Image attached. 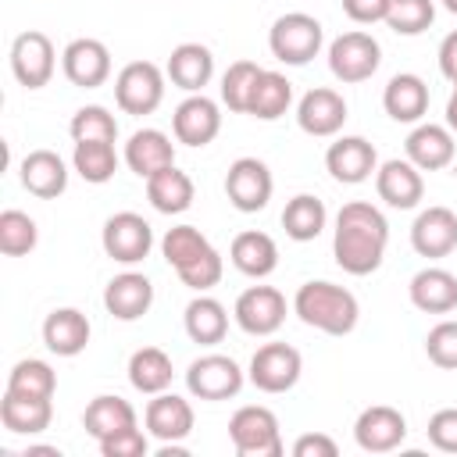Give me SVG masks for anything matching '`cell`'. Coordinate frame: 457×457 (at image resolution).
<instances>
[{"label":"cell","instance_id":"6","mask_svg":"<svg viewBox=\"0 0 457 457\" xmlns=\"http://www.w3.org/2000/svg\"><path fill=\"white\" fill-rule=\"evenodd\" d=\"M378 64H382V46L371 32L353 29L328 43V71L346 86L371 79L378 71Z\"/></svg>","mask_w":457,"mask_h":457},{"label":"cell","instance_id":"20","mask_svg":"<svg viewBox=\"0 0 457 457\" xmlns=\"http://www.w3.org/2000/svg\"><path fill=\"white\" fill-rule=\"evenodd\" d=\"M143 421H146V432L157 443H182L193 432V403L186 396L164 389L146 403Z\"/></svg>","mask_w":457,"mask_h":457},{"label":"cell","instance_id":"21","mask_svg":"<svg viewBox=\"0 0 457 457\" xmlns=\"http://www.w3.org/2000/svg\"><path fill=\"white\" fill-rule=\"evenodd\" d=\"M375 189H378V200H386L389 207L396 211H411L421 204L425 196V179H421V168H414L411 161H386L378 164L375 171Z\"/></svg>","mask_w":457,"mask_h":457},{"label":"cell","instance_id":"31","mask_svg":"<svg viewBox=\"0 0 457 457\" xmlns=\"http://www.w3.org/2000/svg\"><path fill=\"white\" fill-rule=\"evenodd\" d=\"M228 261L250 275V278H268L275 268H278V246L268 232H257V228H246L232 239L228 246Z\"/></svg>","mask_w":457,"mask_h":457},{"label":"cell","instance_id":"48","mask_svg":"<svg viewBox=\"0 0 457 457\" xmlns=\"http://www.w3.org/2000/svg\"><path fill=\"white\" fill-rule=\"evenodd\" d=\"M343 11L357 25H375V21H386L389 0H343Z\"/></svg>","mask_w":457,"mask_h":457},{"label":"cell","instance_id":"30","mask_svg":"<svg viewBox=\"0 0 457 457\" xmlns=\"http://www.w3.org/2000/svg\"><path fill=\"white\" fill-rule=\"evenodd\" d=\"M0 421L14 436H39L54 421V403H50V396H18V393L4 389Z\"/></svg>","mask_w":457,"mask_h":457},{"label":"cell","instance_id":"28","mask_svg":"<svg viewBox=\"0 0 457 457\" xmlns=\"http://www.w3.org/2000/svg\"><path fill=\"white\" fill-rule=\"evenodd\" d=\"M407 296L425 314H450L457 311V275L446 268H421L411 278Z\"/></svg>","mask_w":457,"mask_h":457},{"label":"cell","instance_id":"12","mask_svg":"<svg viewBox=\"0 0 457 457\" xmlns=\"http://www.w3.org/2000/svg\"><path fill=\"white\" fill-rule=\"evenodd\" d=\"M232 318L246 336H271L286 321V296L275 286H250L236 296Z\"/></svg>","mask_w":457,"mask_h":457},{"label":"cell","instance_id":"34","mask_svg":"<svg viewBox=\"0 0 457 457\" xmlns=\"http://www.w3.org/2000/svg\"><path fill=\"white\" fill-rule=\"evenodd\" d=\"M171 357L161 350V346H139L132 357H129V382L136 393H146V396H157L171 386Z\"/></svg>","mask_w":457,"mask_h":457},{"label":"cell","instance_id":"18","mask_svg":"<svg viewBox=\"0 0 457 457\" xmlns=\"http://www.w3.org/2000/svg\"><path fill=\"white\" fill-rule=\"evenodd\" d=\"M343 121H346V100L328 86L307 89L300 96V104H296V125L307 136H318V139L336 136L343 129Z\"/></svg>","mask_w":457,"mask_h":457},{"label":"cell","instance_id":"24","mask_svg":"<svg viewBox=\"0 0 457 457\" xmlns=\"http://www.w3.org/2000/svg\"><path fill=\"white\" fill-rule=\"evenodd\" d=\"M21 186L39 200H57L68 189V168L54 150H29L18 164Z\"/></svg>","mask_w":457,"mask_h":457},{"label":"cell","instance_id":"2","mask_svg":"<svg viewBox=\"0 0 457 457\" xmlns=\"http://www.w3.org/2000/svg\"><path fill=\"white\" fill-rule=\"evenodd\" d=\"M161 253L175 268V275L196 293H207V289H214L221 282V271H225L221 253L211 246V239L196 225L168 228L164 239H161Z\"/></svg>","mask_w":457,"mask_h":457},{"label":"cell","instance_id":"46","mask_svg":"<svg viewBox=\"0 0 457 457\" xmlns=\"http://www.w3.org/2000/svg\"><path fill=\"white\" fill-rule=\"evenodd\" d=\"M146 450H150L146 432H143V428H136V425L100 443V453H104V457H143Z\"/></svg>","mask_w":457,"mask_h":457},{"label":"cell","instance_id":"15","mask_svg":"<svg viewBox=\"0 0 457 457\" xmlns=\"http://www.w3.org/2000/svg\"><path fill=\"white\" fill-rule=\"evenodd\" d=\"M325 168L336 182L357 186V182H368L378 171V154L364 136H339L325 150Z\"/></svg>","mask_w":457,"mask_h":457},{"label":"cell","instance_id":"13","mask_svg":"<svg viewBox=\"0 0 457 457\" xmlns=\"http://www.w3.org/2000/svg\"><path fill=\"white\" fill-rule=\"evenodd\" d=\"M54 57H57L54 43L39 29H29V32L14 36V43H11V71L25 89H43L50 82L54 64H57Z\"/></svg>","mask_w":457,"mask_h":457},{"label":"cell","instance_id":"4","mask_svg":"<svg viewBox=\"0 0 457 457\" xmlns=\"http://www.w3.org/2000/svg\"><path fill=\"white\" fill-rule=\"evenodd\" d=\"M325 43V29L318 18L303 14V11H289L282 18H275L271 32H268V46H271V57L282 61V64H307L318 57Z\"/></svg>","mask_w":457,"mask_h":457},{"label":"cell","instance_id":"22","mask_svg":"<svg viewBox=\"0 0 457 457\" xmlns=\"http://www.w3.org/2000/svg\"><path fill=\"white\" fill-rule=\"evenodd\" d=\"M403 150H407V161H411L414 168H421V171H439V168H446V164L453 161L457 143H453V132H450L446 125L421 121V125L411 129Z\"/></svg>","mask_w":457,"mask_h":457},{"label":"cell","instance_id":"3","mask_svg":"<svg viewBox=\"0 0 457 457\" xmlns=\"http://www.w3.org/2000/svg\"><path fill=\"white\" fill-rule=\"evenodd\" d=\"M293 314L325 332V336H350L357 328V318H361V307H357V296L336 282H303L293 296Z\"/></svg>","mask_w":457,"mask_h":457},{"label":"cell","instance_id":"8","mask_svg":"<svg viewBox=\"0 0 457 457\" xmlns=\"http://www.w3.org/2000/svg\"><path fill=\"white\" fill-rule=\"evenodd\" d=\"M303 375V357L296 346L289 343H264L253 350L246 378L261 389V393H289Z\"/></svg>","mask_w":457,"mask_h":457},{"label":"cell","instance_id":"26","mask_svg":"<svg viewBox=\"0 0 457 457\" xmlns=\"http://www.w3.org/2000/svg\"><path fill=\"white\" fill-rule=\"evenodd\" d=\"M125 164L139 179H150L175 164V146L161 129H136L125 143Z\"/></svg>","mask_w":457,"mask_h":457},{"label":"cell","instance_id":"9","mask_svg":"<svg viewBox=\"0 0 457 457\" xmlns=\"http://www.w3.org/2000/svg\"><path fill=\"white\" fill-rule=\"evenodd\" d=\"M243 382H246L243 368L225 353H204L186 368V389L196 400H211V403L232 400L243 389Z\"/></svg>","mask_w":457,"mask_h":457},{"label":"cell","instance_id":"51","mask_svg":"<svg viewBox=\"0 0 457 457\" xmlns=\"http://www.w3.org/2000/svg\"><path fill=\"white\" fill-rule=\"evenodd\" d=\"M443 7H446L450 14H457V0H443Z\"/></svg>","mask_w":457,"mask_h":457},{"label":"cell","instance_id":"33","mask_svg":"<svg viewBox=\"0 0 457 457\" xmlns=\"http://www.w3.org/2000/svg\"><path fill=\"white\" fill-rule=\"evenodd\" d=\"M182 325H186V336L200 346H214L225 339L228 332V311L214 300V296H196L186 303V314H182Z\"/></svg>","mask_w":457,"mask_h":457},{"label":"cell","instance_id":"27","mask_svg":"<svg viewBox=\"0 0 457 457\" xmlns=\"http://www.w3.org/2000/svg\"><path fill=\"white\" fill-rule=\"evenodd\" d=\"M89 318L79 311V307H57V311H50L46 314V321H43V343H46V350L50 353H57V357H75V353H82L86 350V343H89Z\"/></svg>","mask_w":457,"mask_h":457},{"label":"cell","instance_id":"11","mask_svg":"<svg viewBox=\"0 0 457 457\" xmlns=\"http://www.w3.org/2000/svg\"><path fill=\"white\" fill-rule=\"evenodd\" d=\"M100 243H104V253L118 264H139L150 246H154V228L143 214L136 211H118L104 221V232H100Z\"/></svg>","mask_w":457,"mask_h":457},{"label":"cell","instance_id":"50","mask_svg":"<svg viewBox=\"0 0 457 457\" xmlns=\"http://www.w3.org/2000/svg\"><path fill=\"white\" fill-rule=\"evenodd\" d=\"M446 129L457 132V79H453V93H450V100H446Z\"/></svg>","mask_w":457,"mask_h":457},{"label":"cell","instance_id":"16","mask_svg":"<svg viewBox=\"0 0 457 457\" xmlns=\"http://www.w3.org/2000/svg\"><path fill=\"white\" fill-rule=\"evenodd\" d=\"M61 68H64V79L79 89H96L107 82L111 75V50L100 43V39H71L61 54Z\"/></svg>","mask_w":457,"mask_h":457},{"label":"cell","instance_id":"44","mask_svg":"<svg viewBox=\"0 0 457 457\" xmlns=\"http://www.w3.org/2000/svg\"><path fill=\"white\" fill-rule=\"evenodd\" d=\"M425 353H428V361L436 368L457 371V321L446 318V321L432 325L428 336H425Z\"/></svg>","mask_w":457,"mask_h":457},{"label":"cell","instance_id":"14","mask_svg":"<svg viewBox=\"0 0 457 457\" xmlns=\"http://www.w3.org/2000/svg\"><path fill=\"white\" fill-rule=\"evenodd\" d=\"M353 439L364 453H389L407 439V418L389 403L364 407L353 421Z\"/></svg>","mask_w":457,"mask_h":457},{"label":"cell","instance_id":"47","mask_svg":"<svg viewBox=\"0 0 457 457\" xmlns=\"http://www.w3.org/2000/svg\"><path fill=\"white\" fill-rule=\"evenodd\" d=\"M336 453H339V446L325 432H303L293 443V457H336Z\"/></svg>","mask_w":457,"mask_h":457},{"label":"cell","instance_id":"5","mask_svg":"<svg viewBox=\"0 0 457 457\" xmlns=\"http://www.w3.org/2000/svg\"><path fill=\"white\" fill-rule=\"evenodd\" d=\"M228 439L239 457H282V432L275 411L246 403L228 418Z\"/></svg>","mask_w":457,"mask_h":457},{"label":"cell","instance_id":"36","mask_svg":"<svg viewBox=\"0 0 457 457\" xmlns=\"http://www.w3.org/2000/svg\"><path fill=\"white\" fill-rule=\"evenodd\" d=\"M289 104H293V82L282 71L261 68V75L253 82V93H250L246 114H253L261 121H275V118H282L289 111Z\"/></svg>","mask_w":457,"mask_h":457},{"label":"cell","instance_id":"10","mask_svg":"<svg viewBox=\"0 0 457 457\" xmlns=\"http://www.w3.org/2000/svg\"><path fill=\"white\" fill-rule=\"evenodd\" d=\"M271 189H275V179H271L268 164L257 157H236L225 171V196L243 214L264 211L271 200Z\"/></svg>","mask_w":457,"mask_h":457},{"label":"cell","instance_id":"17","mask_svg":"<svg viewBox=\"0 0 457 457\" xmlns=\"http://www.w3.org/2000/svg\"><path fill=\"white\" fill-rule=\"evenodd\" d=\"M171 132L186 146H207L221 132V111H218V104L211 96H204V93H189L175 107V114H171Z\"/></svg>","mask_w":457,"mask_h":457},{"label":"cell","instance_id":"41","mask_svg":"<svg viewBox=\"0 0 457 457\" xmlns=\"http://www.w3.org/2000/svg\"><path fill=\"white\" fill-rule=\"evenodd\" d=\"M257 75H261L257 61H232L228 71L221 75V104H225L228 111H236V114H246Z\"/></svg>","mask_w":457,"mask_h":457},{"label":"cell","instance_id":"23","mask_svg":"<svg viewBox=\"0 0 457 457\" xmlns=\"http://www.w3.org/2000/svg\"><path fill=\"white\" fill-rule=\"evenodd\" d=\"M150 303H154V286H150V278L139 275V271H121V275H114V278L107 282V289H104V307H107V314L118 318V321H136V318H143V314L150 311Z\"/></svg>","mask_w":457,"mask_h":457},{"label":"cell","instance_id":"43","mask_svg":"<svg viewBox=\"0 0 457 457\" xmlns=\"http://www.w3.org/2000/svg\"><path fill=\"white\" fill-rule=\"evenodd\" d=\"M68 132H71L75 143H82V139H107V143H114L118 139V121H114V114L107 107L89 104V107H79L71 114Z\"/></svg>","mask_w":457,"mask_h":457},{"label":"cell","instance_id":"19","mask_svg":"<svg viewBox=\"0 0 457 457\" xmlns=\"http://www.w3.org/2000/svg\"><path fill=\"white\" fill-rule=\"evenodd\" d=\"M411 246L421 257H446L457 250V214L450 207H425L411 225Z\"/></svg>","mask_w":457,"mask_h":457},{"label":"cell","instance_id":"37","mask_svg":"<svg viewBox=\"0 0 457 457\" xmlns=\"http://www.w3.org/2000/svg\"><path fill=\"white\" fill-rule=\"evenodd\" d=\"M325 221H328V211H325V204H321L318 196H311V193H296V196L286 204V211H282V228H286V236L296 239V243L318 239L321 228H325Z\"/></svg>","mask_w":457,"mask_h":457},{"label":"cell","instance_id":"38","mask_svg":"<svg viewBox=\"0 0 457 457\" xmlns=\"http://www.w3.org/2000/svg\"><path fill=\"white\" fill-rule=\"evenodd\" d=\"M71 164H75V171H79L86 182L104 186V182H111L114 171H118L114 143H107V139H82V143H75Z\"/></svg>","mask_w":457,"mask_h":457},{"label":"cell","instance_id":"35","mask_svg":"<svg viewBox=\"0 0 457 457\" xmlns=\"http://www.w3.org/2000/svg\"><path fill=\"white\" fill-rule=\"evenodd\" d=\"M193 193H196V189H193V179H189L186 171H179L175 164L146 179V200H150L154 211H161V214H182V211H189Z\"/></svg>","mask_w":457,"mask_h":457},{"label":"cell","instance_id":"39","mask_svg":"<svg viewBox=\"0 0 457 457\" xmlns=\"http://www.w3.org/2000/svg\"><path fill=\"white\" fill-rule=\"evenodd\" d=\"M7 389L18 393V396H50L54 400V389H57V375L46 361L39 357H25L11 368L7 375Z\"/></svg>","mask_w":457,"mask_h":457},{"label":"cell","instance_id":"7","mask_svg":"<svg viewBox=\"0 0 457 457\" xmlns=\"http://www.w3.org/2000/svg\"><path fill=\"white\" fill-rule=\"evenodd\" d=\"M114 100L125 114H154L164 100V71L154 61H129L114 79Z\"/></svg>","mask_w":457,"mask_h":457},{"label":"cell","instance_id":"29","mask_svg":"<svg viewBox=\"0 0 457 457\" xmlns=\"http://www.w3.org/2000/svg\"><path fill=\"white\" fill-rule=\"evenodd\" d=\"M164 75L171 79V86L186 93H204V86L214 75V54L204 43H179L164 64Z\"/></svg>","mask_w":457,"mask_h":457},{"label":"cell","instance_id":"45","mask_svg":"<svg viewBox=\"0 0 457 457\" xmlns=\"http://www.w3.org/2000/svg\"><path fill=\"white\" fill-rule=\"evenodd\" d=\"M428 443L443 453H457V407H443L428 418Z\"/></svg>","mask_w":457,"mask_h":457},{"label":"cell","instance_id":"1","mask_svg":"<svg viewBox=\"0 0 457 457\" xmlns=\"http://www.w3.org/2000/svg\"><path fill=\"white\" fill-rule=\"evenodd\" d=\"M389 243L386 214L368 200H350L336 214L332 232V257L346 275H371L378 271Z\"/></svg>","mask_w":457,"mask_h":457},{"label":"cell","instance_id":"32","mask_svg":"<svg viewBox=\"0 0 457 457\" xmlns=\"http://www.w3.org/2000/svg\"><path fill=\"white\" fill-rule=\"evenodd\" d=\"M82 425H86V432L96 443H104V439H111V436H118V432H125V428L136 425V407L129 400H121V396L104 393V396H93L89 400V407L82 414Z\"/></svg>","mask_w":457,"mask_h":457},{"label":"cell","instance_id":"40","mask_svg":"<svg viewBox=\"0 0 457 457\" xmlns=\"http://www.w3.org/2000/svg\"><path fill=\"white\" fill-rule=\"evenodd\" d=\"M36 239H39V228L36 221L25 214V211H14L7 207L0 214V253L7 257H25L36 250Z\"/></svg>","mask_w":457,"mask_h":457},{"label":"cell","instance_id":"25","mask_svg":"<svg viewBox=\"0 0 457 457\" xmlns=\"http://www.w3.org/2000/svg\"><path fill=\"white\" fill-rule=\"evenodd\" d=\"M382 107H386V114L393 121H403V125L421 121L425 111H428V86H425V79L414 75V71L393 75L386 82V89H382Z\"/></svg>","mask_w":457,"mask_h":457},{"label":"cell","instance_id":"49","mask_svg":"<svg viewBox=\"0 0 457 457\" xmlns=\"http://www.w3.org/2000/svg\"><path fill=\"white\" fill-rule=\"evenodd\" d=\"M439 71L453 82L457 79V29L450 32V36H443V43H439Z\"/></svg>","mask_w":457,"mask_h":457},{"label":"cell","instance_id":"42","mask_svg":"<svg viewBox=\"0 0 457 457\" xmlns=\"http://www.w3.org/2000/svg\"><path fill=\"white\" fill-rule=\"evenodd\" d=\"M436 21V4L432 0H389L386 25L396 36H421Z\"/></svg>","mask_w":457,"mask_h":457}]
</instances>
